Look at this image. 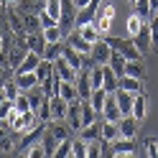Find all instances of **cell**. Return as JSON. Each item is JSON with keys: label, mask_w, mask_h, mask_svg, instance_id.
Segmentation results:
<instances>
[{"label": "cell", "mask_w": 158, "mask_h": 158, "mask_svg": "<svg viewBox=\"0 0 158 158\" xmlns=\"http://www.w3.org/2000/svg\"><path fill=\"white\" fill-rule=\"evenodd\" d=\"M38 123H41V120H38L36 110H26V112L13 110V115L8 117V127H10L13 135H26V133H31Z\"/></svg>", "instance_id": "cell-1"}, {"label": "cell", "mask_w": 158, "mask_h": 158, "mask_svg": "<svg viewBox=\"0 0 158 158\" xmlns=\"http://www.w3.org/2000/svg\"><path fill=\"white\" fill-rule=\"evenodd\" d=\"M115 15H117V8L115 3H110V0H105V3L97 8V13H94V26H97V31H100L102 36H110L112 31V26H115Z\"/></svg>", "instance_id": "cell-2"}, {"label": "cell", "mask_w": 158, "mask_h": 158, "mask_svg": "<svg viewBox=\"0 0 158 158\" xmlns=\"http://www.w3.org/2000/svg\"><path fill=\"white\" fill-rule=\"evenodd\" d=\"M107 156L112 158H133L135 156V140L133 138H117V140L107 143Z\"/></svg>", "instance_id": "cell-3"}, {"label": "cell", "mask_w": 158, "mask_h": 158, "mask_svg": "<svg viewBox=\"0 0 158 158\" xmlns=\"http://www.w3.org/2000/svg\"><path fill=\"white\" fill-rule=\"evenodd\" d=\"M89 59H92V64H100V66H107V64H110V59H112V46H110V41H107L105 36L100 38V41L92 44Z\"/></svg>", "instance_id": "cell-4"}, {"label": "cell", "mask_w": 158, "mask_h": 158, "mask_svg": "<svg viewBox=\"0 0 158 158\" xmlns=\"http://www.w3.org/2000/svg\"><path fill=\"white\" fill-rule=\"evenodd\" d=\"M133 44L140 48V54L156 51V46H153V28H151V21H145V23H143V28L133 36Z\"/></svg>", "instance_id": "cell-5"}, {"label": "cell", "mask_w": 158, "mask_h": 158, "mask_svg": "<svg viewBox=\"0 0 158 158\" xmlns=\"http://www.w3.org/2000/svg\"><path fill=\"white\" fill-rule=\"evenodd\" d=\"M138 125H140V120H138L135 115H123L120 120H117V127H120V138H138Z\"/></svg>", "instance_id": "cell-6"}, {"label": "cell", "mask_w": 158, "mask_h": 158, "mask_svg": "<svg viewBox=\"0 0 158 158\" xmlns=\"http://www.w3.org/2000/svg\"><path fill=\"white\" fill-rule=\"evenodd\" d=\"M48 110H51V120H66L69 102L61 94H54V97H48Z\"/></svg>", "instance_id": "cell-7"}, {"label": "cell", "mask_w": 158, "mask_h": 158, "mask_svg": "<svg viewBox=\"0 0 158 158\" xmlns=\"http://www.w3.org/2000/svg\"><path fill=\"white\" fill-rule=\"evenodd\" d=\"M54 69H56V74L61 77V82H77V77H79V69H74L64 56H59L54 61Z\"/></svg>", "instance_id": "cell-8"}, {"label": "cell", "mask_w": 158, "mask_h": 158, "mask_svg": "<svg viewBox=\"0 0 158 158\" xmlns=\"http://www.w3.org/2000/svg\"><path fill=\"white\" fill-rule=\"evenodd\" d=\"M66 44H69V46H74V48H77V51L82 54V56H89V54H92V44L87 41V38H84L82 33H79L77 28H74L72 33H66Z\"/></svg>", "instance_id": "cell-9"}, {"label": "cell", "mask_w": 158, "mask_h": 158, "mask_svg": "<svg viewBox=\"0 0 158 158\" xmlns=\"http://www.w3.org/2000/svg\"><path fill=\"white\" fill-rule=\"evenodd\" d=\"M115 100H117V107H120L123 115H133V102H135V94L127 92V89H115Z\"/></svg>", "instance_id": "cell-10"}, {"label": "cell", "mask_w": 158, "mask_h": 158, "mask_svg": "<svg viewBox=\"0 0 158 158\" xmlns=\"http://www.w3.org/2000/svg\"><path fill=\"white\" fill-rule=\"evenodd\" d=\"M15 84H18V89L21 92H28V89H33V87H38L41 82H38V77L36 72H15Z\"/></svg>", "instance_id": "cell-11"}, {"label": "cell", "mask_w": 158, "mask_h": 158, "mask_svg": "<svg viewBox=\"0 0 158 158\" xmlns=\"http://www.w3.org/2000/svg\"><path fill=\"white\" fill-rule=\"evenodd\" d=\"M117 87H120V89L133 92V94H140V92H145V87H143V79L130 77V74H123V77H117Z\"/></svg>", "instance_id": "cell-12"}, {"label": "cell", "mask_w": 158, "mask_h": 158, "mask_svg": "<svg viewBox=\"0 0 158 158\" xmlns=\"http://www.w3.org/2000/svg\"><path fill=\"white\" fill-rule=\"evenodd\" d=\"M82 105H84V100H74V102H69L66 123L72 125V130H79V127H82Z\"/></svg>", "instance_id": "cell-13"}, {"label": "cell", "mask_w": 158, "mask_h": 158, "mask_svg": "<svg viewBox=\"0 0 158 158\" xmlns=\"http://www.w3.org/2000/svg\"><path fill=\"white\" fill-rule=\"evenodd\" d=\"M74 84H77V89H79V100H89V94H92V79H89V69H82Z\"/></svg>", "instance_id": "cell-14"}, {"label": "cell", "mask_w": 158, "mask_h": 158, "mask_svg": "<svg viewBox=\"0 0 158 158\" xmlns=\"http://www.w3.org/2000/svg\"><path fill=\"white\" fill-rule=\"evenodd\" d=\"M123 117V112H120V107H117V100H115V92L107 97V102H105V107H102V120H110V123H117Z\"/></svg>", "instance_id": "cell-15"}, {"label": "cell", "mask_w": 158, "mask_h": 158, "mask_svg": "<svg viewBox=\"0 0 158 158\" xmlns=\"http://www.w3.org/2000/svg\"><path fill=\"white\" fill-rule=\"evenodd\" d=\"M79 138H82V140H87V143L102 140V123H92V125L79 127Z\"/></svg>", "instance_id": "cell-16"}, {"label": "cell", "mask_w": 158, "mask_h": 158, "mask_svg": "<svg viewBox=\"0 0 158 158\" xmlns=\"http://www.w3.org/2000/svg\"><path fill=\"white\" fill-rule=\"evenodd\" d=\"M44 46H46L44 31H33V33H26V48H28V51H38V54H44Z\"/></svg>", "instance_id": "cell-17"}, {"label": "cell", "mask_w": 158, "mask_h": 158, "mask_svg": "<svg viewBox=\"0 0 158 158\" xmlns=\"http://www.w3.org/2000/svg\"><path fill=\"white\" fill-rule=\"evenodd\" d=\"M41 54H38V51H28L26 56H23V61L21 64H18V69H15V72H36V66H38V61H41Z\"/></svg>", "instance_id": "cell-18"}, {"label": "cell", "mask_w": 158, "mask_h": 158, "mask_svg": "<svg viewBox=\"0 0 158 158\" xmlns=\"http://www.w3.org/2000/svg\"><path fill=\"white\" fill-rule=\"evenodd\" d=\"M28 100H31V107H33V110H38V107H44V105H46L48 94L44 92V87L38 84V87H33V89H28Z\"/></svg>", "instance_id": "cell-19"}, {"label": "cell", "mask_w": 158, "mask_h": 158, "mask_svg": "<svg viewBox=\"0 0 158 158\" xmlns=\"http://www.w3.org/2000/svg\"><path fill=\"white\" fill-rule=\"evenodd\" d=\"M120 138V127L117 123H110V120H102V143H112Z\"/></svg>", "instance_id": "cell-20"}, {"label": "cell", "mask_w": 158, "mask_h": 158, "mask_svg": "<svg viewBox=\"0 0 158 158\" xmlns=\"http://www.w3.org/2000/svg\"><path fill=\"white\" fill-rule=\"evenodd\" d=\"M133 115L138 117V120H145V115H148V97H145V92L135 94V102H133Z\"/></svg>", "instance_id": "cell-21"}, {"label": "cell", "mask_w": 158, "mask_h": 158, "mask_svg": "<svg viewBox=\"0 0 158 158\" xmlns=\"http://www.w3.org/2000/svg\"><path fill=\"white\" fill-rule=\"evenodd\" d=\"M107 97H110V92H107L105 87H100V89H92V94H89V102H92V107H94L100 115H102V107H105V102H107Z\"/></svg>", "instance_id": "cell-22"}, {"label": "cell", "mask_w": 158, "mask_h": 158, "mask_svg": "<svg viewBox=\"0 0 158 158\" xmlns=\"http://www.w3.org/2000/svg\"><path fill=\"white\" fill-rule=\"evenodd\" d=\"M64 28L59 26V23H54V26H48V28H44V38H46V44H56V41H64Z\"/></svg>", "instance_id": "cell-23"}, {"label": "cell", "mask_w": 158, "mask_h": 158, "mask_svg": "<svg viewBox=\"0 0 158 158\" xmlns=\"http://www.w3.org/2000/svg\"><path fill=\"white\" fill-rule=\"evenodd\" d=\"M64 54V41H56V44H46L44 46V59H48V61H56L59 56Z\"/></svg>", "instance_id": "cell-24"}, {"label": "cell", "mask_w": 158, "mask_h": 158, "mask_svg": "<svg viewBox=\"0 0 158 158\" xmlns=\"http://www.w3.org/2000/svg\"><path fill=\"white\" fill-rule=\"evenodd\" d=\"M26 54H28V48H26V46H21V44L13 46V48H8V64L18 69V64L23 61V56H26Z\"/></svg>", "instance_id": "cell-25"}, {"label": "cell", "mask_w": 158, "mask_h": 158, "mask_svg": "<svg viewBox=\"0 0 158 158\" xmlns=\"http://www.w3.org/2000/svg\"><path fill=\"white\" fill-rule=\"evenodd\" d=\"M77 31L82 33V36H84L89 44H94V41H100V38H102V33L97 31V26H94V23H84V26H77Z\"/></svg>", "instance_id": "cell-26"}, {"label": "cell", "mask_w": 158, "mask_h": 158, "mask_svg": "<svg viewBox=\"0 0 158 158\" xmlns=\"http://www.w3.org/2000/svg\"><path fill=\"white\" fill-rule=\"evenodd\" d=\"M51 74H54V61H48V59H41V61H38V66H36V77H38V82L44 84Z\"/></svg>", "instance_id": "cell-27"}, {"label": "cell", "mask_w": 158, "mask_h": 158, "mask_svg": "<svg viewBox=\"0 0 158 158\" xmlns=\"http://www.w3.org/2000/svg\"><path fill=\"white\" fill-rule=\"evenodd\" d=\"M41 87H44V92H46L48 97H54V94H59V87H61V77L56 74V69H54V74L48 77V79H46V82H44Z\"/></svg>", "instance_id": "cell-28"}, {"label": "cell", "mask_w": 158, "mask_h": 158, "mask_svg": "<svg viewBox=\"0 0 158 158\" xmlns=\"http://www.w3.org/2000/svg\"><path fill=\"white\" fill-rule=\"evenodd\" d=\"M125 74L138 77V79H145V64L140 61V59H133V61L125 64Z\"/></svg>", "instance_id": "cell-29"}, {"label": "cell", "mask_w": 158, "mask_h": 158, "mask_svg": "<svg viewBox=\"0 0 158 158\" xmlns=\"http://www.w3.org/2000/svg\"><path fill=\"white\" fill-rule=\"evenodd\" d=\"M59 94H61L66 102L79 100V89H77V84H74V82H61V87H59Z\"/></svg>", "instance_id": "cell-30"}, {"label": "cell", "mask_w": 158, "mask_h": 158, "mask_svg": "<svg viewBox=\"0 0 158 158\" xmlns=\"http://www.w3.org/2000/svg\"><path fill=\"white\" fill-rule=\"evenodd\" d=\"M125 64H127V59L117 51V48H112V59H110V66H112V72L117 74V77H123L125 74Z\"/></svg>", "instance_id": "cell-31"}, {"label": "cell", "mask_w": 158, "mask_h": 158, "mask_svg": "<svg viewBox=\"0 0 158 158\" xmlns=\"http://www.w3.org/2000/svg\"><path fill=\"white\" fill-rule=\"evenodd\" d=\"M41 8H44V10L54 18L56 23L61 21V0H44V3H41Z\"/></svg>", "instance_id": "cell-32"}, {"label": "cell", "mask_w": 158, "mask_h": 158, "mask_svg": "<svg viewBox=\"0 0 158 158\" xmlns=\"http://www.w3.org/2000/svg\"><path fill=\"white\" fill-rule=\"evenodd\" d=\"M23 26H26V33L44 31V26H41V18H38V13H26V15H23Z\"/></svg>", "instance_id": "cell-33"}, {"label": "cell", "mask_w": 158, "mask_h": 158, "mask_svg": "<svg viewBox=\"0 0 158 158\" xmlns=\"http://www.w3.org/2000/svg\"><path fill=\"white\" fill-rule=\"evenodd\" d=\"M135 10L133 13H138L143 18V21H151V15H153V8H151V0H135Z\"/></svg>", "instance_id": "cell-34"}, {"label": "cell", "mask_w": 158, "mask_h": 158, "mask_svg": "<svg viewBox=\"0 0 158 158\" xmlns=\"http://www.w3.org/2000/svg\"><path fill=\"white\" fill-rule=\"evenodd\" d=\"M143 18L140 15H138V13H130V15H127V38H133L138 31H140V28H143Z\"/></svg>", "instance_id": "cell-35"}, {"label": "cell", "mask_w": 158, "mask_h": 158, "mask_svg": "<svg viewBox=\"0 0 158 158\" xmlns=\"http://www.w3.org/2000/svg\"><path fill=\"white\" fill-rule=\"evenodd\" d=\"M41 143H44V148H46V158H54V153H56V148H59V143H61V140H56V138L46 130V135L41 138Z\"/></svg>", "instance_id": "cell-36"}, {"label": "cell", "mask_w": 158, "mask_h": 158, "mask_svg": "<svg viewBox=\"0 0 158 158\" xmlns=\"http://www.w3.org/2000/svg\"><path fill=\"white\" fill-rule=\"evenodd\" d=\"M87 140H82V138H77V140H72V158H87Z\"/></svg>", "instance_id": "cell-37"}, {"label": "cell", "mask_w": 158, "mask_h": 158, "mask_svg": "<svg viewBox=\"0 0 158 158\" xmlns=\"http://www.w3.org/2000/svg\"><path fill=\"white\" fill-rule=\"evenodd\" d=\"M21 156H26V158H46V148H44V143H36L31 148H26V151H21Z\"/></svg>", "instance_id": "cell-38"}, {"label": "cell", "mask_w": 158, "mask_h": 158, "mask_svg": "<svg viewBox=\"0 0 158 158\" xmlns=\"http://www.w3.org/2000/svg\"><path fill=\"white\" fill-rule=\"evenodd\" d=\"M13 105H15V110H18V112L33 110V107H31V100H28V92H21V94H18L15 100H13Z\"/></svg>", "instance_id": "cell-39"}, {"label": "cell", "mask_w": 158, "mask_h": 158, "mask_svg": "<svg viewBox=\"0 0 158 158\" xmlns=\"http://www.w3.org/2000/svg\"><path fill=\"white\" fill-rule=\"evenodd\" d=\"M54 158H72V138H66V140H61V143H59V148H56Z\"/></svg>", "instance_id": "cell-40"}, {"label": "cell", "mask_w": 158, "mask_h": 158, "mask_svg": "<svg viewBox=\"0 0 158 158\" xmlns=\"http://www.w3.org/2000/svg\"><path fill=\"white\" fill-rule=\"evenodd\" d=\"M13 110H15L13 100H5V102H0V120H3V123H8V117L13 115Z\"/></svg>", "instance_id": "cell-41"}, {"label": "cell", "mask_w": 158, "mask_h": 158, "mask_svg": "<svg viewBox=\"0 0 158 158\" xmlns=\"http://www.w3.org/2000/svg\"><path fill=\"white\" fill-rule=\"evenodd\" d=\"M3 89H5V97H8V100H15V97L21 94V89H18V84H15V79H13V82H5Z\"/></svg>", "instance_id": "cell-42"}, {"label": "cell", "mask_w": 158, "mask_h": 158, "mask_svg": "<svg viewBox=\"0 0 158 158\" xmlns=\"http://www.w3.org/2000/svg\"><path fill=\"white\" fill-rule=\"evenodd\" d=\"M145 156L148 158H158V140L156 138H148L145 140Z\"/></svg>", "instance_id": "cell-43"}, {"label": "cell", "mask_w": 158, "mask_h": 158, "mask_svg": "<svg viewBox=\"0 0 158 158\" xmlns=\"http://www.w3.org/2000/svg\"><path fill=\"white\" fill-rule=\"evenodd\" d=\"M36 115H38V120H41L44 125H48V123H51V110H48V100H46V105H44V107H38V110H36Z\"/></svg>", "instance_id": "cell-44"}, {"label": "cell", "mask_w": 158, "mask_h": 158, "mask_svg": "<svg viewBox=\"0 0 158 158\" xmlns=\"http://www.w3.org/2000/svg\"><path fill=\"white\" fill-rule=\"evenodd\" d=\"M100 143H102V140H92L89 145H87V158H100V156H102Z\"/></svg>", "instance_id": "cell-45"}, {"label": "cell", "mask_w": 158, "mask_h": 158, "mask_svg": "<svg viewBox=\"0 0 158 158\" xmlns=\"http://www.w3.org/2000/svg\"><path fill=\"white\" fill-rule=\"evenodd\" d=\"M89 3H92V0H74V5H77V8H87Z\"/></svg>", "instance_id": "cell-46"}, {"label": "cell", "mask_w": 158, "mask_h": 158, "mask_svg": "<svg viewBox=\"0 0 158 158\" xmlns=\"http://www.w3.org/2000/svg\"><path fill=\"white\" fill-rule=\"evenodd\" d=\"M5 100H8V97H5V89L0 87V102H5Z\"/></svg>", "instance_id": "cell-47"}, {"label": "cell", "mask_w": 158, "mask_h": 158, "mask_svg": "<svg viewBox=\"0 0 158 158\" xmlns=\"http://www.w3.org/2000/svg\"><path fill=\"white\" fill-rule=\"evenodd\" d=\"M0 48H5V36L0 33Z\"/></svg>", "instance_id": "cell-48"}, {"label": "cell", "mask_w": 158, "mask_h": 158, "mask_svg": "<svg viewBox=\"0 0 158 158\" xmlns=\"http://www.w3.org/2000/svg\"><path fill=\"white\" fill-rule=\"evenodd\" d=\"M5 3H8V5H18V3H21V0H5Z\"/></svg>", "instance_id": "cell-49"}, {"label": "cell", "mask_w": 158, "mask_h": 158, "mask_svg": "<svg viewBox=\"0 0 158 158\" xmlns=\"http://www.w3.org/2000/svg\"><path fill=\"white\" fill-rule=\"evenodd\" d=\"M3 8H8V3H5V0H0V10H3Z\"/></svg>", "instance_id": "cell-50"}, {"label": "cell", "mask_w": 158, "mask_h": 158, "mask_svg": "<svg viewBox=\"0 0 158 158\" xmlns=\"http://www.w3.org/2000/svg\"><path fill=\"white\" fill-rule=\"evenodd\" d=\"M127 3H130V5H135V0H127Z\"/></svg>", "instance_id": "cell-51"}]
</instances>
